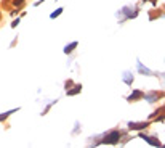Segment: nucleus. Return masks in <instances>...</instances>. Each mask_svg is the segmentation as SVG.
Listing matches in <instances>:
<instances>
[{
  "label": "nucleus",
  "instance_id": "1",
  "mask_svg": "<svg viewBox=\"0 0 165 148\" xmlns=\"http://www.w3.org/2000/svg\"><path fill=\"white\" fill-rule=\"evenodd\" d=\"M119 137V132H114L112 135H109L107 137V142H116V138Z\"/></svg>",
  "mask_w": 165,
  "mask_h": 148
},
{
  "label": "nucleus",
  "instance_id": "2",
  "mask_svg": "<svg viewBox=\"0 0 165 148\" xmlns=\"http://www.w3.org/2000/svg\"><path fill=\"white\" fill-rule=\"evenodd\" d=\"M77 92H80V86H75V89H72V90H69V95H74V94H77Z\"/></svg>",
  "mask_w": 165,
  "mask_h": 148
},
{
  "label": "nucleus",
  "instance_id": "3",
  "mask_svg": "<svg viewBox=\"0 0 165 148\" xmlns=\"http://www.w3.org/2000/svg\"><path fill=\"white\" fill-rule=\"evenodd\" d=\"M140 97H143V94H141V92H135V94L130 97V100H135V98H140Z\"/></svg>",
  "mask_w": 165,
  "mask_h": 148
},
{
  "label": "nucleus",
  "instance_id": "4",
  "mask_svg": "<svg viewBox=\"0 0 165 148\" xmlns=\"http://www.w3.org/2000/svg\"><path fill=\"white\" fill-rule=\"evenodd\" d=\"M23 2H24V0H13V3H15V5H21Z\"/></svg>",
  "mask_w": 165,
  "mask_h": 148
}]
</instances>
